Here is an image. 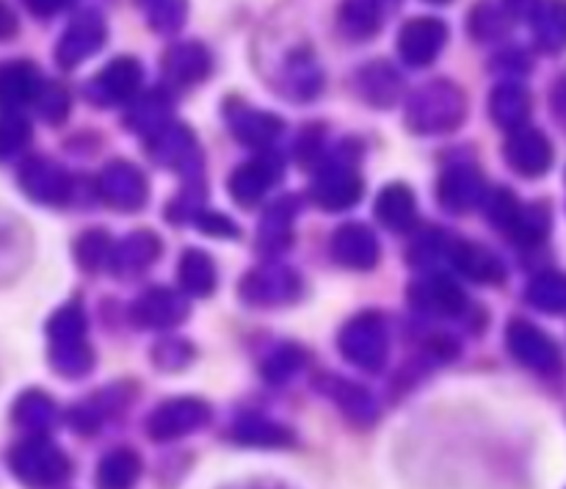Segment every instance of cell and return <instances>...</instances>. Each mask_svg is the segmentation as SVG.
I'll use <instances>...</instances> for the list:
<instances>
[{"label":"cell","mask_w":566,"mask_h":489,"mask_svg":"<svg viewBox=\"0 0 566 489\" xmlns=\"http://www.w3.org/2000/svg\"><path fill=\"white\" fill-rule=\"evenodd\" d=\"M9 465L22 485L33 489H48L61 485L70 474V462L53 443L33 437L11 448Z\"/></svg>","instance_id":"cell-1"},{"label":"cell","mask_w":566,"mask_h":489,"mask_svg":"<svg viewBox=\"0 0 566 489\" xmlns=\"http://www.w3.org/2000/svg\"><path fill=\"white\" fill-rule=\"evenodd\" d=\"M503 122H520L525 116V111H528V97H525L520 89H506L503 92Z\"/></svg>","instance_id":"cell-13"},{"label":"cell","mask_w":566,"mask_h":489,"mask_svg":"<svg viewBox=\"0 0 566 489\" xmlns=\"http://www.w3.org/2000/svg\"><path fill=\"white\" fill-rule=\"evenodd\" d=\"M208 407L193 398H177L164 404L158 413L149 418V437L153 440H175V437L191 435L199 426L208 424Z\"/></svg>","instance_id":"cell-3"},{"label":"cell","mask_w":566,"mask_h":489,"mask_svg":"<svg viewBox=\"0 0 566 489\" xmlns=\"http://www.w3.org/2000/svg\"><path fill=\"white\" fill-rule=\"evenodd\" d=\"M138 474H142V462L133 451L119 448V451H111L108 457L99 462L97 470V487L99 489H130L136 485Z\"/></svg>","instance_id":"cell-5"},{"label":"cell","mask_w":566,"mask_h":489,"mask_svg":"<svg viewBox=\"0 0 566 489\" xmlns=\"http://www.w3.org/2000/svg\"><path fill=\"white\" fill-rule=\"evenodd\" d=\"M182 280L191 291L208 293V288L213 285V271H210V263L197 252L186 254V263H182Z\"/></svg>","instance_id":"cell-11"},{"label":"cell","mask_w":566,"mask_h":489,"mask_svg":"<svg viewBox=\"0 0 566 489\" xmlns=\"http://www.w3.org/2000/svg\"><path fill=\"white\" fill-rule=\"evenodd\" d=\"M235 440L249 443V446H265L276 448L282 443L291 440V431H285L282 426L271 424L263 418H247L235 426Z\"/></svg>","instance_id":"cell-7"},{"label":"cell","mask_w":566,"mask_h":489,"mask_svg":"<svg viewBox=\"0 0 566 489\" xmlns=\"http://www.w3.org/2000/svg\"><path fill=\"white\" fill-rule=\"evenodd\" d=\"M379 214L385 216L387 225L396 227V230H403V227H409V221H412V202H409V197L401 188H390V191L381 197Z\"/></svg>","instance_id":"cell-10"},{"label":"cell","mask_w":566,"mask_h":489,"mask_svg":"<svg viewBox=\"0 0 566 489\" xmlns=\"http://www.w3.org/2000/svg\"><path fill=\"white\" fill-rule=\"evenodd\" d=\"M542 39L553 50L566 48V3H556L542 20Z\"/></svg>","instance_id":"cell-12"},{"label":"cell","mask_w":566,"mask_h":489,"mask_svg":"<svg viewBox=\"0 0 566 489\" xmlns=\"http://www.w3.org/2000/svg\"><path fill=\"white\" fill-rule=\"evenodd\" d=\"M509 160H512L514 169L523 171V175H542V171H547V166H551L553 147L542 133H517V136L509 142Z\"/></svg>","instance_id":"cell-4"},{"label":"cell","mask_w":566,"mask_h":489,"mask_svg":"<svg viewBox=\"0 0 566 489\" xmlns=\"http://www.w3.org/2000/svg\"><path fill=\"white\" fill-rule=\"evenodd\" d=\"M553 105H556V111L562 116H566V81L558 83L556 89V97H553Z\"/></svg>","instance_id":"cell-14"},{"label":"cell","mask_w":566,"mask_h":489,"mask_svg":"<svg viewBox=\"0 0 566 489\" xmlns=\"http://www.w3.org/2000/svg\"><path fill=\"white\" fill-rule=\"evenodd\" d=\"M509 348H512L520 363L539 371V374H553L562 365V352H558L556 343L545 332L536 330L534 324H525V321H514L509 326Z\"/></svg>","instance_id":"cell-2"},{"label":"cell","mask_w":566,"mask_h":489,"mask_svg":"<svg viewBox=\"0 0 566 489\" xmlns=\"http://www.w3.org/2000/svg\"><path fill=\"white\" fill-rule=\"evenodd\" d=\"M528 302L547 313H566V274L547 271L536 277L528 288Z\"/></svg>","instance_id":"cell-6"},{"label":"cell","mask_w":566,"mask_h":489,"mask_svg":"<svg viewBox=\"0 0 566 489\" xmlns=\"http://www.w3.org/2000/svg\"><path fill=\"white\" fill-rule=\"evenodd\" d=\"M457 263L475 280H501L503 277V266L497 263L495 254L475 247V243H464L462 252H457Z\"/></svg>","instance_id":"cell-8"},{"label":"cell","mask_w":566,"mask_h":489,"mask_svg":"<svg viewBox=\"0 0 566 489\" xmlns=\"http://www.w3.org/2000/svg\"><path fill=\"white\" fill-rule=\"evenodd\" d=\"M53 415V404H50V398L42 396V393H28V396H22L14 407V420L20 426H28V429H44V426H50Z\"/></svg>","instance_id":"cell-9"},{"label":"cell","mask_w":566,"mask_h":489,"mask_svg":"<svg viewBox=\"0 0 566 489\" xmlns=\"http://www.w3.org/2000/svg\"><path fill=\"white\" fill-rule=\"evenodd\" d=\"M241 489H282V487H265V485H254V487H241Z\"/></svg>","instance_id":"cell-15"}]
</instances>
